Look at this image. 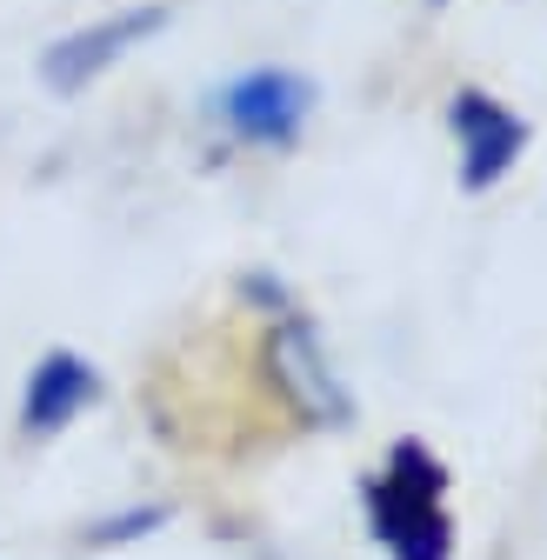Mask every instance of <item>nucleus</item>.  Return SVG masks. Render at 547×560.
I'll return each mask as SVG.
<instances>
[{"mask_svg":"<svg viewBox=\"0 0 547 560\" xmlns=\"http://www.w3.org/2000/svg\"><path fill=\"white\" fill-rule=\"evenodd\" d=\"M161 527H167V508H120V514L94 521V527H88V540H94V547H133V540L161 534Z\"/></svg>","mask_w":547,"mask_h":560,"instance_id":"0eeeda50","label":"nucleus"},{"mask_svg":"<svg viewBox=\"0 0 547 560\" xmlns=\"http://www.w3.org/2000/svg\"><path fill=\"white\" fill-rule=\"evenodd\" d=\"M447 133L461 154V194H488L514 174V161L527 154V120L494 101L488 88H461L447 101Z\"/></svg>","mask_w":547,"mask_h":560,"instance_id":"7ed1b4c3","label":"nucleus"},{"mask_svg":"<svg viewBox=\"0 0 547 560\" xmlns=\"http://www.w3.org/2000/svg\"><path fill=\"white\" fill-rule=\"evenodd\" d=\"M94 394H101V374H94L81 354L54 347V354L27 374V387H21V434H27V441L67 434V428H74V420L94 407Z\"/></svg>","mask_w":547,"mask_h":560,"instance_id":"423d86ee","label":"nucleus"},{"mask_svg":"<svg viewBox=\"0 0 547 560\" xmlns=\"http://www.w3.org/2000/svg\"><path fill=\"white\" fill-rule=\"evenodd\" d=\"M361 514L387 560H454L447 467L428 441H394V454L361 480Z\"/></svg>","mask_w":547,"mask_h":560,"instance_id":"f257e3e1","label":"nucleus"},{"mask_svg":"<svg viewBox=\"0 0 547 560\" xmlns=\"http://www.w3.org/2000/svg\"><path fill=\"white\" fill-rule=\"evenodd\" d=\"M161 27H167V8H114V14H101V21H88L74 34H60L40 54V81L54 94H81V88H94L107 74V67H120L141 40H154Z\"/></svg>","mask_w":547,"mask_h":560,"instance_id":"39448f33","label":"nucleus"},{"mask_svg":"<svg viewBox=\"0 0 547 560\" xmlns=\"http://www.w3.org/2000/svg\"><path fill=\"white\" fill-rule=\"evenodd\" d=\"M428 8H447V0H428Z\"/></svg>","mask_w":547,"mask_h":560,"instance_id":"6e6552de","label":"nucleus"},{"mask_svg":"<svg viewBox=\"0 0 547 560\" xmlns=\"http://www.w3.org/2000/svg\"><path fill=\"white\" fill-rule=\"evenodd\" d=\"M314 114V81L294 67H254V74L221 88V127L241 148H294Z\"/></svg>","mask_w":547,"mask_h":560,"instance_id":"20e7f679","label":"nucleus"},{"mask_svg":"<svg viewBox=\"0 0 547 560\" xmlns=\"http://www.w3.org/2000/svg\"><path fill=\"white\" fill-rule=\"evenodd\" d=\"M260 381L314 434L348 428V420H354V394H348V381H340V368L327 361L321 327L301 307H288V314L267 320V334H260Z\"/></svg>","mask_w":547,"mask_h":560,"instance_id":"f03ea898","label":"nucleus"}]
</instances>
